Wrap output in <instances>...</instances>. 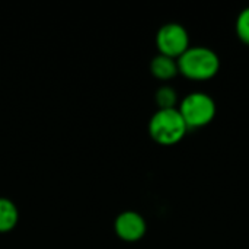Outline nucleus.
<instances>
[{
  "label": "nucleus",
  "mask_w": 249,
  "mask_h": 249,
  "mask_svg": "<svg viewBox=\"0 0 249 249\" xmlns=\"http://www.w3.org/2000/svg\"><path fill=\"white\" fill-rule=\"evenodd\" d=\"M18 220L19 213L16 206L7 198H0V233L13 231L18 225Z\"/></svg>",
  "instance_id": "7"
},
{
  "label": "nucleus",
  "mask_w": 249,
  "mask_h": 249,
  "mask_svg": "<svg viewBox=\"0 0 249 249\" xmlns=\"http://www.w3.org/2000/svg\"><path fill=\"white\" fill-rule=\"evenodd\" d=\"M114 231L117 236L124 242H137L140 241L147 231L146 220L142 214L127 210L118 214L114 222Z\"/></svg>",
  "instance_id": "5"
},
{
  "label": "nucleus",
  "mask_w": 249,
  "mask_h": 249,
  "mask_svg": "<svg viewBox=\"0 0 249 249\" xmlns=\"http://www.w3.org/2000/svg\"><path fill=\"white\" fill-rule=\"evenodd\" d=\"M235 31L238 38L245 44L249 45V6L245 7L236 18L235 23Z\"/></svg>",
  "instance_id": "9"
},
{
  "label": "nucleus",
  "mask_w": 249,
  "mask_h": 249,
  "mask_svg": "<svg viewBox=\"0 0 249 249\" xmlns=\"http://www.w3.org/2000/svg\"><path fill=\"white\" fill-rule=\"evenodd\" d=\"M150 71L158 80H163V82L174 79L179 73L177 60L162 54L153 57V60L150 61Z\"/></svg>",
  "instance_id": "6"
},
{
  "label": "nucleus",
  "mask_w": 249,
  "mask_h": 249,
  "mask_svg": "<svg viewBox=\"0 0 249 249\" xmlns=\"http://www.w3.org/2000/svg\"><path fill=\"white\" fill-rule=\"evenodd\" d=\"M187 133L188 127L178 108L158 109L149 121V134L160 146H175Z\"/></svg>",
  "instance_id": "2"
},
{
  "label": "nucleus",
  "mask_w": 249,
  "mask_h": 249,
  "mask_svg": "<svg viewBox=\"0 0 249 249\" xmlns=\"http://www.w3.org/2000/svg\"><path fill=\"white\" fill-rule=\"evenodd\" d=\"M156 47L159 54L178 60L190 48V36L187 29L177 22L165 23L156 34Z\"/></svg>",
  "instance_id": "4"
},
{
  "label": "nucleus",
  "mask_w": 249,
  "mask_h": 249,
  "mask_svg": "<svg viewBox=\"0 0 249 249\" xmlns=\"http://www.w3.org/2000/svg\"><path fill=\"white\" fill-rule=\"evenodd\" d=\"M178 111L182 115L188 130H191L209 125L214 120L217 108L210 95L204 92H193L181 101Z\"/></svg>",
  "instance_id": "3"
},
{
  "label": "nucleus",
  "mask_w": 249,
  "mask_h": 249,
  "mask_svg": "<svg viewBox=\"0 0 249 249\" xmlns=\"http://www.w3.org/2000/svg\"><path fill=\"white\" fill-rule=\"evenodd\" d=\"M178 71L196 82L213 79L220 70V58L216 51L209 47H190L178 60Z\"/></svg>",
  "instance_id": "1"
},
{
  "label": "nucleus",
  "mask_w": 249,
  "mask_h": 249,
  "mask_svg": "<svg viewBox=\"0 0 249 249\" xmlns=\"http://www.w3.org/2000/svg\"><path fill=\"white\" fill-rule=\"evenodd\" d=\"M155 101L159 107V109H172L177 108L178 104V93L177 90L169 86V85H163L160 86L156 93H155Z\"/></svg>",
  "instance_id": "8"
}]
</instances>
